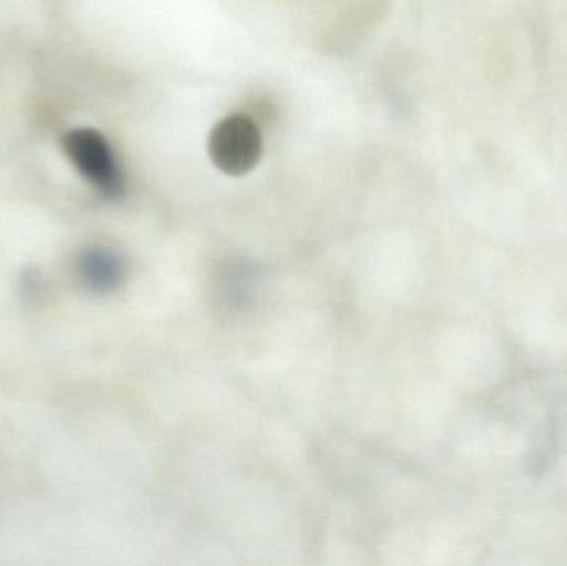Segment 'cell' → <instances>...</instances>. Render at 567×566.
<instances>
[{
  "instance_id": "6da1fadb",
  "label": "cell",
  "mask_w": 567,
  "mask_h": 566,
  "mask_svg": "<svg viewBox=\"0 0 567 566\" xmlns=\"http://www.w3.org/2000/svg\"><path fill=\"white\" fill-rule=\"evenodd\" d=\"M208 152L219 172L243 176L252 172L262 155L258 123L245 113H235L216 123L209 135Z\"/></svg>"
},
{
  "instance_id": "7a4b0ae2",
  "label": "cell",
  "mask_w": 567,
  "mask_h": 566,
  "mask_svg": "<svg viewBox=\"0 0 567 566\" xmlns=\"http://www.w3.org/2000/svg\"><path fill=\"white\" fill-rule=\"evenodd\" d=\"M65 150L80 173L109 198L123 193V175L112 146L102 133L92 128L73 130L66 135Z\"/></svg>"
},
{
  "instance_id": "3957f363",
  "label": "cell",
  "mask_w": 567,
  "mask_h": 566,
  "mask_svg": "<svg viewBox=\"0 0 567 566\" xmlns=\"http://www.w3.org/2000/svg\"><path fill=\"white\" fill-rule=\"evenodd\" d=\"M79 275L83 285L92 291H115L125 278V265L116 253L92 248L80 256Z\"/></svg>"
}]
</instances>
